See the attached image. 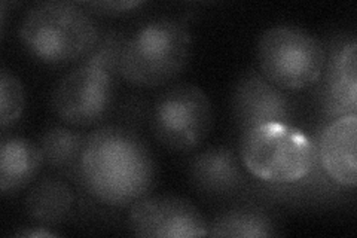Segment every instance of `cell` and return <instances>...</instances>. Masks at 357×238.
Returning <instances> with one entry per match:
<instances>
[{"instance_id":"cell-1","label":"cell","mask_w":357,"mask_h":238,"mask_svg":"<svg viewBox=\"0 0 357 238\" xmlns=\"http://www.w3.org/2000/svg\"><path fill=\"white\" fill-rule=\"evenodd\" d=\"M156 182V163L148 143L128 126L109 124L86 135L79 184L107 207H130L148 197Z\"/></svg>"},{"instance_id":"cell-2","label":"cell","mask_w":357,"mask_h":238,"mask_svg":"<svg viewBox=\"0 0 357 238\" xmlns=\"http://www.w3.org/2000/svg\"><path fill=\"white\" fill-rule=\"evenodd\" d=\"M100 31L79 5L64 0L40 2L26 10L18 29L22 47L45 64L79 63L94 48Z\"/></svg>"},{"instance_id":"cell-3","label":"cell","mask_w":357,"mask_h":238,"mask_svg":"<svg viewBox=\"0 0 357 238\" xmlns=\"http://www.w3.org/2000/svg\"><path fill=\"white\" fill-rule=\"evenodd\" d=\"M192 35L186 21L155 18L127 38L119 76L132 87L158 88L183 72L191 59Z\"/></svg>"},{"instance_id":"cell-4","label":"cell","mask_w":357,"mask_h":238,"mask_svg":"<svg viewBox=\"0 0 357 238\" xmlns=\"http://www.w3.org/2000/svg\"><path fill=\"white\" fill-rule=\"evenodd\" d=\"M240 160L245 172L268 185L294 184L317 161L316 140L287 124H264L240 137Z\"/></svg>"},{"instance_id":"cell-5","label":"cell","mask_w":357,"mask_h":238,"mask_svg":"<svg viewBox=\"0 0 357 238\" xmlns=\"http://www.w3.org/2000/svg\"><path fill=\"white\" fill-rule=\"evenodd\" d=\"M325 59L326 50L321 40L292 24L266 29L256 45L258 70L283 91H301L317 84Z\"/></svg>"},{"instance_id":"cell-6","label":"cell","mask_w":357,"mask_h":238,"mask_svg":"<svg viewBox=\"0 0 357 238\" xmlns=\"http://www.w3.org/2000/svg\"><path fill=\"white\" fill-rule=\"evenodd\" d=\"M149 127L156 142L167 149L191 152L208 137L213 127L210 98L192 84L165 89L151 107Z\"/></svg>"},{"instance_id":"cell-7","label":"cell","mask_w":357,"mask_h":238,"mask_svg":"<svg viewBox=\"0 0 357 238\" xmlns=\"http://www.w3.org/2000/svg\"><path fill=\"white\" fill-rule=\"evenodd\" d=\"M116 76L103 69L77 63L64 75L51 94V109L63 124L88 128L102 124L115 103Z\"/></svg>"},{"instance_id":"cell-8","label":"cell","mask_w":357,"mask_h":238,"mask_svg":"<svg viewBox=\"0 0 357 238\" xmlns=\"http://www.w3.org/2000/svg\"><path fill=\"white\" fill-rule=\"evenodd\" d=\"M127 225L144 238L208 237V222L194 204L177 195L144 197L130 206Z\"/></svg>"},{"instance_id":"cell-9","label":"cell","mask_w":357,"mask_h":238,"mask_svg":"<svg viewBox=\"0 0 357 238\" xmlns=\"http://www.w3.org/2000/svg\"><path fill=\"white\" fill-rule=\"evenodd\" d=\"M231 110L243 133L271 122L292 126L298 105L286 91L266 81L258 69L252 67L241 75L232 89Z\"/></svg>"},{"instance_id":"cell-10","label":"cell","mask_w":357,"mask_h":238,"mask_svg":"<svg viewBox=\"0 0 357 238\" xmlns=\"http://www.w3.org/2000/svg\"><path fill=\"white\" fill-rule=\"evenodd\" d=\"M325 50L319 93L323 113L329 122L340 117L357 115V40L347 35L335 36Z\"/></svg>"},{"instance_id":"cell-11","label":"cell","mask_w":357,"mask_h":238,"mask_svg":"<svg viewBox=\"0 0 357 238\" xmlns=\"http://www.w3.org/2000/svg\"><path fill=\"white\" fill-rule=\"evenodd\" d=\"M245 168L237 155L227 146L210 147L192 156L188 165L191 185L208 198H231L249 188Z\"/></svg>"},{"instance_id":"cell-12","label":"cell","mask_w":357,"mask_h":238,"mask_svg":"<svg viewBox=\"0 0 357 238\" xmlns=\"http://www.w3.org/2000/svg\"><path fill=\"white\" fill-rule=\"evenodd\" d=\"M316 144L320 164L331 180L353 191L357 184V115L328 122L319 131Z\"/></svg>"},{"instance_id":"cell-13","label":"cell","mask_w":357,"mask_h":238,"mask_svg":"<svg viewBox=\"0 0 357 238\" xmlns=\"http://www.w3.org/2000/svg\"><path fill=\"white\" fill-rule=\"evenodd\" d=\"M43 164L39 143L20 135H3L0 143V194H18L38 176Z\"/></svg>"},{"instance_id":"cell-14","label":"cell","mask_w":357,"mask_h":238,"mask_svg":"<svg viewBox=\"0 0 357 238\" xmlns=\"http://www.w3.org/2000/svg\"><path fill=\"white\" fill-rule=\"evenodd\" d=\"M75 204L73 191L61 177H43L31 186L24 201L29 219L38 225H60L70 216Z\"/></svg>"},{"instance_id":"cell-15","label":"cell","mask_w":357,"mask_h":238,"mask_svg":"<svg viewBox=\"0 0 357 238\" xmlns=\"http://www.w3.org/2000/svg\"><path fill=\"white\" fill-rule=\"evenodd\" d=\"M86 135L69 126H52L45 130L39 146L43 163L61 176L79 184V165Z\"/></svg>"},{"instance_id":"cell-16","label":"cell","mask_w":357,"mask_h":238,"mask_svg":"<svg viewBox=\"0 0 357 238\" xmlns=\"http://www.w3.org/2000/svg\"><path fill=\"white\" fill-rule=\"evenodd\" d=\"M280 235L275 221L255 206L234 207L208 223V237L266 238Z\"/></svg>"},{"instance_id":"cell-17","label":"cell","mask_w":357,"mask_h":238,"mask_svg":"<svg viewBox=\"0 0 357 238\" xmlns=\"http://www.w3.org/2000/svg\"><path fill=\"white\" fill-rule=\"evenodd\" d=\"M127 38L128 36H126L124 33L119 30H107L105 33H100L94 48L89 51V54L82 61L93 64L98 67V69H103L107 73L118 77L121 52L127 42Z\"/></svg>"},{"instance_id":"cell-18","label":"cell","mask_w":357,"mask_h":238,"mask_svg":"<svg viewBox=\"0 0 357 238\" xmlns=\"http://www.w3.org/2000/svg\"><path fill=\"white\" fill-rule=\"evenodd\" d=\"M26 105V94L20 79L6 69L0 72V126L5 131L20 119Z\"/></svg>"},{"instance_id":"cell-19","label":"cell","mask_w":357,"mask_h":238,"mask_svg":"<svg viewBox=\"0 0 357 238\" xmlns=\"http://www.w3.org/2000/svg\"><path fill=\"white\" fill-rule=\"evenodd\" d=\"M143 5H144V2H140V0H102V2L82 3V6L86 10H93V13L103 14V15L127 14Z\"/></svg>"},{"instance_id":"cell-20","label":"cell","mask_w":357,"mask_h":238,"mask_svg":"<svg viewBox=\"0 0 357 238\" xmlns=\"http://www.w3.org/2000/svg\"><path fill=\"white\" fill-rule=\"evenodd\" d=\"M15 237H30V238H48V237H57V234L50 231L48 228H43V226H38V230H22V231H17L14 234Z\"/></svg>"}]
</instances>
